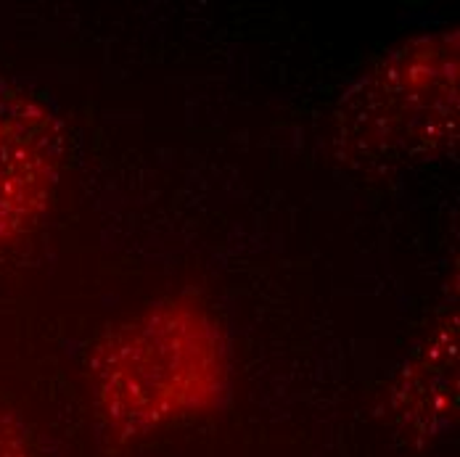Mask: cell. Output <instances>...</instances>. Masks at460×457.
Instances as JSON below:
<instances>
[{
	"instance_id": "6da1fadb",
	"label": "cell",
	"mask_w": 460,
	"mask_h": 457,
	"mask_svg": "<svg viewBox=\"0 0 460 457\" xmlns=\"http://www.w3.org/2000/svg\"><path fill=\"white\" fill-rule=\"evenodd\" d=\"M88 375L106 434L136 442L226 405L228 336L199 296H164L95 341Z\"/></svg>"
},
{
	"instance_id": "7a4b0ae2",
	"label": "cell",
	"mask_w": 460,
	"mask_h": 457,
	"mask_svg": "<svg viewBox=\"0 0 460 457\" xmlns=\"http://www.w3.org/2000/svg\"><path fill=\"white\" fill-rule=\"evenodd\" d=\"M339 156L360 170L431 162L458 140V32L389 50L341 95L333 114Z\"/></svg>"
},
{
	"instance_id": "3957f363",
	"label": "cell",
	"mask_w": 460,
	"mask_h": 457,
	"mask_svg": "<svg viewBox=\"0 0 460 457\" xmlns=\"http://www.w3.org/2000/svg\"><path fill=\"white\" fill-rule=\"evenodd\" d=\"M64 167V133L46 103L0 75V251L43 228Z\"/></svg>"
},
{
	"instance_id": "277c9868",
	"label": "cell",
	"mask_w": 460,
	"mask_h": 457,
	"mask_svg": "<svg viewBox=\"0 0 460 457\" xmlns=\"http://www.w3.org/2000/svg\"><path fill=\"white\" fill-rule=\"evenodd\" d=\"M458 397V315L447 310L423 338L394 389L397 417L420 436L450 426Z\"/></svg>"
},
{
	"instance_id": "5b68a950",
	"label": "cell",
	"mask_w": 460,
	"mask_h": 457,
	"mask_svg": "<svg viewBox=\"0 0 460 457\" xmlns=\"http://www.w3.org/2000/svg\"><path fill=\"white\" fill-rule=\"evenodd\" d=\"M0 457H32L22 426L5 408H0Z\"/></svg>"
}]
</instances>
